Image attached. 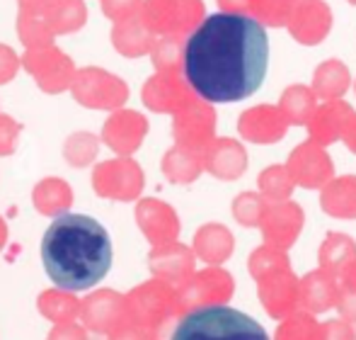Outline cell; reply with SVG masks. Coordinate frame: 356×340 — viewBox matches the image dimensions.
I'll use <instances>...</instances> for the list:
<instances>
[{
  "instance_id": "1",
  "label": "cell",
  "mask_w": 356,
  "mask_h": 340,
  "mask_svg": "<svg viewBox=\"0 0 356 340\" xmlns=\"http://www.w3.org/2000/svg\"><path fill=\"white\" fill-rule=\"evenodd\" d=\"M269 37L250 15L213 13L184 44V78L207 102H238L262 88Z\"/></svg>"
},
{
  "instance_id": "2",
  "label": "cell",
  "mask_w": 356,
  "mask_h": 340,
  "mask_svg": "<svg viewBox=\"0 0 356 340\" xmlns=\"http://www.w3.org/2000/svg\"><path fill=\"white\" fill-rule=\"evenodd\" d=\"M44 270L68 292L90 289L112 268V241L99 222L83 214H58L42 238Z\"/></svg>"
},
{
  "instance_id": "3",
  "label": "cell",
  "mask_w": 356,
  "mask_h": 340,
  "mask_svg": "<svg viewBox=\"0 0 356 340\" xmlns=\"http://www.w3.org/2000/svg\"><path fill=\"white\" fill-rule=\"evenodd\" d=\"M170 340H269V333L252 316L233 307L211 304L189 311Z\"/></svg>"
}]
</instances>
